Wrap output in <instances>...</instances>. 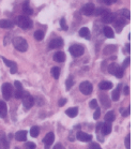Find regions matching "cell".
Here are the masks:
<instances>
[{
    "label": "cell",
    "instance_id": "obj_1",
    "mask_svg": "<svg viewBox=\"0 0 137 149\" xmlns=\"http://www.w3.org/2000/svg\"><path fill=\"white\" fill-rule=\"evenodd\" d=\"M13 45L14 47L16 48L17 51L22 52H26L28 49V43H27V41L22 37H16L13 39Z\"/></svg>",
    "mask_w": 137,
    "mask_h": 149
},
{
    "label": "cell",
    "instance_id": "obj_2",
    "mask_svg": "<svg viewBox=\"0 0 137 149\" xmlns=\"http://www.w3.org/2000/svg\"><path fill=\"white\" fill-rule=\"evenodd\" d=\"M16 23L22 29H30V28H32V20L27 16H23V15L18 16Z\"/></svg>",
    "mask_w": 137,
    "mask_h": 149
},
{
    "label": "cell",
    "instance_id": "obj_3",
    "mask_svg": "<svg viewBox=\"0 0 137 149\" xmlns=\"http://www.w3.org/2000/svg\"><path fill=\"white\" fill-rule=\"evenodd\" d=\"M69 52L71 53V55L73 57H80L81 55L84 54L85 48L83 45H78V44H74L72 45L70 48H69Z\"/></svg>",
    "mask_w": 137,
    "mask_h": 149
},
{
    "label": "cell",
    "instance_id": "obj_4",
    "mask_svg": "<svg viewBox=\"0 0 137 149\" xmlns=\"http://www.w3.org/2000/svg\"><path fill=\"white\" fill-rule=\"evenodd\" d=\"M22 99H23V104H24V106H25V109H31V107L33 106L34 99L32 98V95H29L28 92H25Z\"/></svg>",
    "mask_w": 137,
    "mask_h": 149
},
{
    "label": "cell",
    "instance_id": "obj_5",
    "mask_svg": "<svg viewBox=\"0 0 137 149\" xmlns=\"http://www.w3.org/2000/svg\"><path fill=\"white\" fill-rule=\"evenodd\" d=\"M79 90L83 95H89L92 92V90H93V87H92V84L89 83V81H83L79 85Z\"/></svg>",
    "mask_w": 137,
    "mask_h": 149
},
{
    "label": "cell",
    "instance_id": "obj_6",
    "mask_svg": "<svg viewBox=\"0 0 137 149\" xmlns=\"http://www.w3.org/2000/svg\"><path fill=\"white\" fill-rule=\"evenodd\" d=\"M1 90H2L3 98L6 99V100H10L11 95H12V86H11V84H9V83H4V84L2 85Z\"/></svg>",
    "mask_w": 137,
    "mask_h": 149
},
{
    "label": "cell",
    "instance_id": "obj_7",
    "mask_svg": "<svg viewBox=\"0 0 137 149\" xmlns=\"http://www.w3.org/2000/svg\"><path fill=\"white\" fill-rule=\"evenodd\" d=\"M0 149H9V141L6 133L0 131Z\"/></svg>",
    "mask_w": 137,
    "mask_h": 149
},
{
    "label": "cell",
    "instance_id": "obj_8",
    "mask_svg": "<svg viewBox=\"0 0 137 149\" xmlns=\"http://www.w3.org/2000/svg\"><path fill=\"white\" fill-rule=\"evenodd\" d=\"M63 46V40L61 38H56L49 42V48L54 49V48H60Z\"/></svg>",
    "mask_w": 137,
    "mask_h": 149
},
{
    "label": "cell",
    "instance_id": "obj_9",
    "mask_svg": "<svg viewBox=\"0 0 137 149\" xmlns=\"http://www.w3.org/2000/svg\"><path fill=\"white\" fill-rule=\"evenodd\" d=\"M2 60H3V62L6 63V65H8L9 68H10V72L11 74H15L17 72V65L14 62V61H11V60H8L7 58L2 57Z\"/></svg>",
    "mask_w": 137,
    "mask_h": 149
},
{
    "label": "cell",
    "instance_id": "obj_10",
    "mask_svg": "<svg viewBox=\"0 0 137 149\" xmlns=\"http://www.w3.org/2000/svg\"><path fill=\"white\" fill-rule=\"evenodd\" d=\"M76 137L79 139L80 142H91V139H92V136L90 134H87V133L85 132H81V131H78L76 133Z\"/></svg>",
    "mask_w": 137,
    "mask_h": 149
},
{
    "label": "cell",
    "instance_id": "obj_11",
    "mask_svg": "<svg viewBox=\"0 0 137 149\" xmlns=\"http://www.w3.org/2000/svg\"><path fill=\"white\" fill-rule=\"evenodd\" d=\"M94 9H95V7H94L93 3H87L83 7L81 12H83L85 15H92L94 12Z\"/></svg>",
    "mask_w": 137,
    "mask_h": 149
},
{
    "label": "cell",
    "instance_id": "obj_12",
    "mask_svg": "<svg viewBox=\"0 0 137 149\" xmlns=\"http://www.w3.org/2000/svg\"><path fill=\"white\" fill-rule=\"evenodd\" d=\"M114 20H115V15L113 13L105 12V13L102 15V22L105 23V24H111V23H114Z\"/></svg>",
    "mask_w": 137,
    "mask_h": 149
},
{
    "label": "cell",
    "instance_id": "obj_13",
    "mask_svg": "<svg viewBox=\"0 0 137 149\" xmlns=\"http://www.w3.org/2000/svg\"><path fill=\"white\" fill-rule=\"evenodd\" d=\"M111 122H106V123H102V127H101V132L103 135H108L109 133L111 132Z\"/></svg>",
    "mask_w": 137,
    "mask_h": 149
},
{
    "label": "cell",
    "instance_id": "obj_14",
    "mask_svg": "<svg viewBox=\"0 0 137 149\" xmlns=\"http://www.w3.org/2000/svg\"><path fill=\"white\" fill-rule=\"evenodd\" d=\"M54 139H55V134L54 132H48L45 135V137L43 139V143L46 146H50L54 143Z\"/></svg>",
    "mask_w": 137,
    "mask_h": 149
},
{
    "label": "cell",
    "instance_id": "obj_15",
    "mask_svg": "<svg viewBox=\"0 0 137 149\" xmlns=\"http://www.w3.org/2000/svg\"><path fill=\"white\" fill-rule=\"evenodd\" d=\"M26 139H27V132L24 131V130L18 131V132H16V134H15V139L18 141V142H25Z\"/></svg>",
    "mask_w": 137,
    "mask_h": 149
},
{
    "label": "cell",
    "instance_id": "obj_16",
    "mask_svg": "<svg viewBox=\"0 0 137 149\" xmlns=\"http://www.w3.org/2000/svg\"><path fill=\"white\" fill-rule=\"evenodd\" d=\"M54 60L57 61V62H63L65 60V54L63 52H57L54 55Z\"/></svg>",
    "mask_w": 137,
    "mask_h": 149
},
{
    "label": "cell",
    "instance_id": "obj_17",
    "mask_svg": "<svg viewBox=\"0 0 137 149\" xmlns=\"http://www.w3.org/2000/svg\"><path fill=\"white\" fill-rule=\"evenodd\" d=\"M99 87H100L101 90H109V89L113 88V84H111V81H101L100 84H99Z\"/></svg>",
    "mask_w": 137,
    "mask_h": 149
},
{
    "label": "cell",
    "instance_id": "obj_18",
    "mask_svg": "<svg viewBox=\"0 0 137 149\" xmlns=\"http://www.w3.org/2000/svg\"><path fill=\"white\" fill-rule=\"evenodd\" d=\"M79 36L81 38H85V39H87V40H89L90 39V30L88 29L87 27H83L80 28L79 30Z\"/></svg>",
    "mask_w": 137,
    "mask_h": 149
},
{
    "label": "cell",
    "instance_id": "obj_19",
    "mask_svg": "<svg viewBox=\"0 0 137 149\" xmlns=\"http://www.w3.org/2000/svg\"><path fill=\"white\" fill-rule=\"evenodd\" d=\"M13 22H11L9 19H1L0 20V28H4V29H8V28H12L13 27Z\"/></svg>",
    "mask_w": 137,
    "mask_h": 149
},
{
    "label": "cell",
    "instance_id": "obj_20",
    "mask_svg": "<svg viewBox=\"0 0 137 149\" xmlns=\"http://www.w3.org/2000/svg\"><path fill=\"white\" fill-rule=\"evenodd\" d=\"M103 33L105 34V37L109 38V39H113V38L115 37L114 30H113L111 27H108V26H106V27L103 28Z\"/></svg>",
    "mask_w": 137,
    "mask_h": 149
},
{
    "label": "cell",
    "instance_id": "obj_21",
    "mask_svg": "<svg viewBox=\"0 0 137 149\" xmlns=\"http://www.w3.org/2000/svg\"><path fill=\"white\" fill-rule=\"evenodd\" d=\"M7 113H8L7 104L3 101H0V117L4 118L7 116Z\"/></svg>",
    "mask_w": 137,
    "mask_h": 149
},
{
    "label": "cell",
    "instance_id": "obj_22",
    "mask_svg": "<svg viewBox=\"0 0 137 149\" xmlns=\"http://www.w3.org/2000/svg\"><path fill=\"white\" fill-rule=\"evenodd\" d=\"M65 114H67L69 117H71V118H74V117H76L77 114H78V109H77V107H71V109L65 111Z\"/></svg>",
    "mask_w": 137,
    "mask_h": 149
},
{
    "label": "cell",
    "instance_id": "obj_23",
    "mask_svg": "<svg viewBox=\"0 0 137 149\" xmlns=\"http://www.w3.org/2000/svg\"><path fill=\"white\" fill-rule=\"evenodd\" d=\"M120 89H121V85H118V87L111 93V99L114 101H118L119 98H120Z\"/></svg>",
    "mask_w": 137,
    "mask_h": 149
},
{
    "label": "cell",
    "instance_id": "obj_24",
    "mask_svg": "<svg viewBox=\"0 0 137 149\" xmlns=\"http://www.w3.org/2000/svg\"><path fill=\"white\" fill-rule=\"evenodd\" d=\"M115 118H116V116H115L114 111H109L105 115V121L106 122H113L115 120Z\"/></svg>",
    "mask_w": 137,
    "mask_h": 149
},
{
    "label": "cell",
    "instance_id": "obj_25",
    "mask_svg": "<svg viewBox=\"0 0 137 149\" xmlns=\"http://www.w3.org/2000/svg\"><path fill=\"white\" fill-rule=\"evenodd\" d=\"M23 12L26 14V15H31V14L33 13V11L31 10V8L29 7V2H28V1H26V2L23 4Z\"/></svg>",
    "mask_w": 137,
    "mask_h": 149
},
{
    "label": "cell",
    "instance_id": "obj_26",
    "mask_svg": "<svg viewBox=\"0 0 137 149\" xmlns=\"http://www.w3.org/2000/svg\"><path fill=\"white\" fill-rule=\"evenodd\" d=\"M50 73H51V76H53L55 79H58L59 76H60V68L54 67V68H51V70H50Z\"/></svg>",
    "mask_w": 137,
    "mask_h": 149
},
{
    "label": "cell",
    "instance_id": "obj_27",
    "mask_svg": "<svg viewBox=\"0 0 137 149\" xmlns=\"http://www.w3.org/2000/svg\"><path fill=\"white\" fill-rule=\"evenodd\" d=\"M100 98H101V101H102V104H103L105 107H109V106H111V101L108 100V97H107L106 95H101Z\"/></svg>",
    "mask_w": 137,
    "mask_h": 149
},
{
    "label": "cell",
    "instance_id": "obj_28",
    "mask_svg": "<svg viewBox=\"0 0 137 149\" xmlns=\"http://www.w3.org/2000/svg\"><path fill=\"white\" fill-rule=\"evenodd\" d=\"M39 134H40V129H39V127L34 125V127H32V128L30 129V135L32 136V137H37Z\"/></svg>",
    "mask_w": 137,
    "mask_h": 149
},
{
    "label": "cell",
    "instance_id": "obj_29",
    "mask_svg": "<svg viewBox=\"0 0 137 149\" xmlns=\"http://www.w3.org/2000/svg\"><path fill=\"white\" fill-rule=\"evenodd\" d=\"M44 38V32L42 30H38L34 32V39L37 41H42Z\"/></svg>",
    "mask_w": 137,
    "mask_h": 149
},
{
    "label": "cell",
    "instance_id": "obj_30",
    "mask_svg": "<svg viewBox=\"0 0 137 149\" xmlns=\"http://www.w3.org/2000/svg\"><path fill=\"white\" fill-rule=\"evenodd\" d=\"M118 68H119V65H118L117 63H111V65H109V67H108V72H109L111 74L114 75L115 72L117 71Z\"/></svg>",
    "mask_w": 137,
    "mask_h": 149
},
{
    "label": "cell",
    "instance_id": "obj_31",
    "mask_svg": "<svg viewBox=\"0 0 137 149\" xmlns=\"http://www.w3.org/2000/svg\"><path fill=\"white\" fill-rule=\"evenodd\" d=\"M73 85H74V79L73 77L71 76V77H69L67 79V81H65V86H67V90H70L72 87H73Z\"/></svg>",
    "mask_w": 137,
    "mask_h": 149
},
{
    "label": "cell",
    "instance_id": "obj_32",
    "mask_svg": "<svg viewBox=\"0 0 137 149\" xmlns=\"http://www.w3.org/2000/svg\"><path fill=\"white\" fill-rule=\"evenodd\" d=\"M123 74H124V69H122L121 67H119V68L117 69V71L115 72V76L116 77H118V78H121L122 76H123Z\"/></svg>",
    "mask_w": 137,
    "mask_h": 149
},
{
    "label": "cell",
    "instance_id": "obj_33",
    "mask_svg": "<svg viewBox=\"0 0 137 149\" xmlns=\"http://www.w3.org/2000/svg\"><path fill=\"white\" fill-rule=\"evenodd\" d=\"M24 147L26 149H35V144L34 143H32V142H26L25 143V145H24Z\"/></svg>",
    "mask_w": 137,
    "mask_h": 149
},
{
    "label": "cell",
    "instance_id": "obj_34",
    "mask_svg": "<svg viewBox=\"0 0 137 149\" xmlns=\"http://www.w3.org/2000/svg\"><path fill=\"white\" fill-rule=\"evenodd\" d=\"M105 12H107L105 9H103V8H97V9H94L93 14H95V15H103Z\"/></svg>",
    "mask_w": 137,
    "mask_h": 149
},
{
    "label": "cell",
    "instance_id": "obj_35",
    "mask_svg": "<svg viewBox=\"0 0 137 149\" xmlns=\"http://www.w3.org/2000/svg\"><path fill=\"white\" fill-rule=\"evenodd\" d=\"M121 14H122V16H124L125 18H127V19H130L131 18V13L127 9H123V10L121 11Z\"/></svg>",
    "mask_w": 137,
    "mask_h": 149
},
{
    "label": "cell",
    "instance_id": "obj_36",
    "mask_svg": "<svg viewBox=\"0 0 137 149\" xmlns=\"http://www.w3.org/2000/svg\"><path fill=\"white\" fill-rule=\"evenodd\" d=\"M60 26H61V28L63 29L64 31H67V22H65V18H61L60 19Z\"/></svg>",
    "mask_w": 137,
    "mask_h": 149
},
{
    "label": "cell",
    "instance_id": "obj_37",
    "mask_svg": "<svg viewBox=\"0 0 137 149\" xmlns=\"http://www.w3.org/2000/svg\"><path fill=\"white\" fill-rule=\"evenodd\" d=\"M24 93H25V91H24V90H16V91H15V98H16V99H22V98H23Z\"/></svg>",
    "mask_w": 137,
    "mask_h": 149
},
{
    "label": "cell",
    "instance_id": "obj_38",
    "mask_svg": "<svg viewBox=\"0 0 137 149\" xmlns=\"http://www.w3.org/2000/svg\"><path fill=\"white\" fill-rule=\"evenodd\" d=\"M125 147H127V149H131V135L129 134V135L127 136V139H125Z\"/></svg>",
    "mask_w": 137,
    "mask_h": 149
},
{
    "label": "cell",
    "instance_id": "obj_39",
    "mask_svg": "<svg viewBox=\"0 0 137 149\" xmlns=\"http://www.w3.org/2000/svg\"><path fill=\"white\" fill-rule=\"evenodd\" d=\"M120 112L122 113V115L124 116V117H127V116L130 115V113H131V107H129V109H127L125 111H124L123 109H120Z\"/></svg>",
    "mask_w": 137,
    "mask_h": 149
},
{
    "label": "cell",
    "instance_id": "obj_40",
    "mask_svg": "<svg viewBox=\"0 0 137 149\" xmlns=\"http://www.w3.org/2000/svg\"><path fill=\"white\" fill-rule=\"evenodd\" d=\"M100 115H101V109H99V107H97V109H95V112H94V114H93V118L99 119L100 118Z\"/></svg>",
    "mask_w": 137,
    "mask_h": 149
},
{
    "label": "cell",
    "instance_id": "obj_41",
    "mask_svg": "<svg viewBox=\"0 0 137 149\" xmlns=\"http://www.w3.org/2000/svg\"><path fill=\"white\" fill-rule=\"evenodd\" d=\"M100 2H104L105 4H107V6H111V4L115 3L117 0H99Z\"/></svg>",
    "mask_w": 137,
    "mask_h": 149
},
{
    "label": "cell",
    "instance_id": "obj_42",
    "mask_svg": "<svg viewBox=\"0 0 137 149\" xmlns=\"http://www.w3.org/2000/svg\"><path fill=\"white\" fill-rule=\"evenodd\" d=\"M130 62H131V58H127V59L123 61V65H122V67H121V68H122V69L127 68V67H129V65H130Z\"/></svg>",
    "mask_w": 137,
    "mask_h": 149
},
{
    "label": "cell",
    "instance_id": "obj_43",
    "mask_svg": "<svg viewBox=\"0 0 137 149\" xmlns=\"http://www.w3.org/2000/svg\"><path fill=\"white\" fill-rule=\"evenodd\" d=\"M14 85H15V87H16V90H24L23 85H22V83H19L18 81H15Z\"/></svg>",
    "mask_w": 137,
    "mask_h": 149
},
{
    "label": "cell",
    "instance_id": "obj_44",
    "mask_svg": "<svg viewBox=\"0 0 137 149\" xmlns=\"http://www.w3.org/2000/svg\"><path fill=\"white\" fill-rule=\"evenodd\" d=\"M90 107L91 109H97V100H95V99H94V100H91L90 101Z\"/></svg>",
    "mask_w": 137,
    "mask_h": 149
},
{
    "label": "cell",
    "instance_id": "obj_45",
    "mask_svg": "<svg viewBox=\"0 0 137 149\" xmlns=\"http://www.w3.org/2000/svg\"><path fill=\"white\" fill-rule=\"evenodd\" d=\"M90 148L91 149H102V148H101V146L99 145V144H97V143H92Z\"/></svg>",
    "mask_w": 137,
    "mask_h": 149
},
{
    "label": "cell",
    "instance_id": "obj_46",
    "mask_svg": "<svg viewBox=\"0 0 137 149\" xmlns=\"http://www.w3.org/2000/svg\"><path fill=\"white\" fill-rule=\"evenodd\" d=\"M65 103H67V99L63 98V99H60V100H59V102H58V105H59V106H63Z\"/></svg>",
    "mask_w": 137,
    "mask_h": 149
},
{
    "label": "cell",
    "instance_id": "obj_47",
    "mask_svg": "<svg viewBox=\"0 0 137 149\" xmlns=\"http://www.w3.org/2000/svg\"><path fill=\"white\" fill-rule=\"evenodd\" d=\"M123 93L125 95H127L129 93H130V89H129V86H125L124 87V89H123Z\"/></svg>",
    "mask_w": 137,
    "mask_h": 149
},
{
    "label": "cell",
    "instance_id": "obj_48",
    "mask_svg": "<svg viewBox=\"0 0 137 149\" xmlns=\"http://www.w3.org/2000/svg\"><path fill=\"white\" fill-rule=\"evenodd\" d=\"M54 149H64V147L61 145V144H56L55 147H54Z\"/></svg>",
    "mask_w": 137,
    "mask_h": 149
},
{
    "label": "cell",
    "instance_id": "obj_49",
    "mask_svg": "<svg viewBox=\"0 0 137 149\" xmlns=\"http://www.w3.org/2000/svg\"><path fill=\"white\" fill-rule=\"evenodd\" d=\"M127 53H130L131 52V45L130 44H127Z\"/></svg>",
    "mask_w": 137,
    "mask_h": 149
},
{
    "label": "cell",
    "instance_id": "obj_50",
    "mask_svg": "<svg viewBox=\"0 0 137 149\" xmlns=\"http://www.w3.org/2000/svg\"><path fill=\"white\" fill-rule=\"evenodd\" d=\"M15 149H19V148H15Z\"/></svg>",
    "mask_w": 137,
    "mask_h": 149
}]
</instances>
